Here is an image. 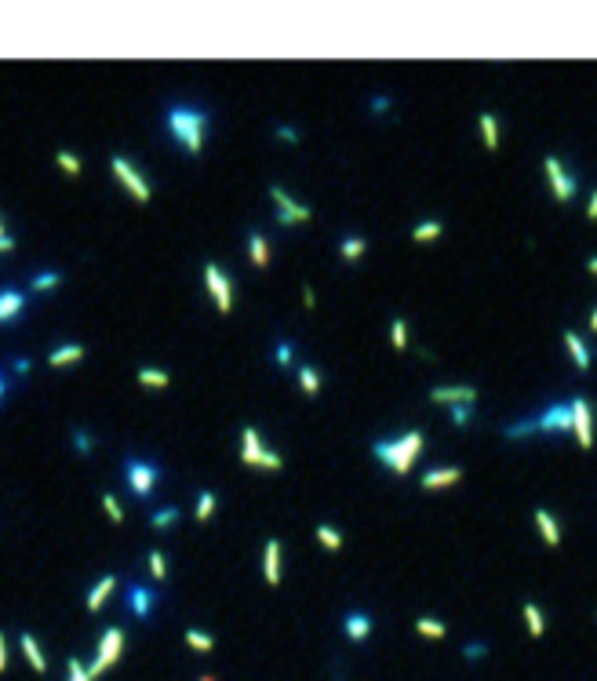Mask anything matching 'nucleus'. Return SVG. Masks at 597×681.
<instances>
[{
    "label": "nucleus",
    "mask_w": 597,
    "mask_h": 681,
    "mask_svg": "<svg viewBox=\"0 0 597 681\" xmlns=\"http://www.w3.org/2000/svg\"><path fill=\"white\" fill-rule=\"evenodd\" d=\"M586 270H590L593 277H597V255H593V259H586Z\"/></svg>",
    "instance_id": "53"
},
{
    "label": "nucleus",
    "mask_w": 597,
    "mask_h": 681,
    "mask_svg": "<svg viewBox=\"0 0 597 681\" xmlns=\"http://www.w3.org/2000/svg\"><path fill=\"white\" fill-rule=\"evenodd\" d=\"M113 590H117V576H102V580L92 587V594H88V612H99V608H102V601L110 598Z\"/></svg>",
    "instance_id": "22"
},
{
    "label": "nucleus",
    "mask_w": 597,
    "mask_h": 681,
    "mask_svg": "<svg viewBox=\"0 0 597 681\" xmlns=\"http://www.w3.org/2000/svg\"><path fill=\"white\" fill-rule=\"evenodd\" d=\"M58 285H62V273H55V270H40V273H33V281H30L33 292H51Z\"/></svg>",
    "instance_id": "28"
},
{
    "label": "nucleus",
    "mask_w": 597,
    "mask_h": 681,
    "mask_svg": "<svg viewBox=\"0 0 597 681\" xmlns=\"http://www.w3.org/2000/svg\"><path fill=\"white\" fill-rule=\"evenodd\" d=\"M168 135H172L186 154H201L204 146V127H208V113L197 106H168Z\"/></svg>",
    "instance_id": "1"
},
{
    "label": "nucleus",
    "mask_w": 597,
    "mask_h": 681,
    "mask_svg": "<svg viewBox=\"0 0 597 681\" xmlns=\"http://www.w3.org/2000/svg\"><path fill=\"white\" fill-rule=\"evenodd\" d=\"M477 124H481V139H484L488 150H499V120L492 113H481Z\"/></svg>",
    "instance_id": "24"
},
{
    "label": "nucleus",
    "mask_w": 597,
    "mask_h": 681,
    "mask_svg": "<svg viewBox=\"0 0 597 681\" xmlns=\"http://www.w3.org/2000/svg\"><path fill=\"white\" fill-rule=\"evenodd\" d=\"M590 332H597V306H593V313H590Z\"/></svg>",
    "instance_id": "54"
},
{
    "label": "nucleus",
    "mask_w": 597,
    "mask_h": 681,
    "mask_svg": "<svg viewBox=\"0 0 597 681\" xmlns=\"http://www.w3.org/2000/svg\"><path fill=\"white\" fill-rule=\"evenodd\" d=\"M110 168H113L117 182H120V186H124L127 194H132V197L139 201V204H146L149 197H153V186H149V182H146L139 172H135V164L127 161L124 154H113V157H110Z\"/></svg>",
    "instance_id": "5"
},
{
    "label": "nucleus",
    "mask_w": 597,
    "mask_h": 681,
    "mask_svg": "<svg viewBox=\"0 0 597 681\" xmlns=\"http://www.w3.org/2000/svg\"><path fill=\"white\" fill-rule=\"evenodd\" d=\"M26 310V295L18 288H0V325H11L18 321Z\"/></svg>",
    "instance_id": "13"
},
{
    "label": "nucleus",
    "mask_w": 597,
    "mask_h": 681,
    "mask_svg": "<svg viewBox=\"0 0 597 681\" xmlns=\"http://www.w3.org/2000/svg\"><path fill=\"white\" fill-rule=\"evenodd\" d=\"M186 645L197 649V652H211V649H215V637H211V634H201L197 627H189V630H186Z\"/></svg>",
    "instance_id": "29"
},
{
    "label": "nucleus",
    "mask_w": 597,
    "mask_h": 681,
    "mask_svg": "<svg viewBox=\"0 0 597 681\" xmlns=\"http://www.w3.org/2000/svg\"><path fill=\"white\" fill-rule=\"evenodd\" d=\"M18 645H23V652H26V659H30V667H33L37 674H48V659H44V652H40V645H37L33 634H23V637H18Z\"/></svg>",
    "instance_id": "19"
},
{
    "label": "nucleus",
    "mask_w": 597,
    "mask_h": 681,
    "mask_svg": "<svg viewBox=\"0 0 597 681\" xmlns=\"http://www.w3.org/2000/svg\"><path fill=\"white\" fill-rule=\"evenodd\" d=\"M543 168H546V175H550V189H553V197L558 201H572L575 197V179L561 168V161L558 157H546L543 161Z\"/></svg>",
    "instance_id": "10"
},
{
    "label": "nucleus",
    "mask_w": 597,
    "mask_h": 681,
    "mask_svg": "<svg viewBox=\"0 0 597 681\" xmlns=\"http://www.w3.org/2000/svg\"><path fill=\"white\" fill-rule=\"evenodd\" d=\"M586 219H590V223L597 219V189H593V194H590V204H586Z\"/></svg>",
    "instance_id": "49"
},
{
    "label": "nucleus",
    "mask_w": 597,
    "mask_h": 681,
    "mask_svg": "<svg viewBox=\"0 0 597 681\" xmlns=\"http://www.w3.org/2000/svg\"><path fill=\"white\" fill-rule=\"evenodd\" d=\"M204 285H208V292H211V299H215V310H219V313H230V306H233V292H230L226 273H222L215 263L204 266Z\"/></svg>",
    "instance_id": "9"
},
{
    "label": "nucleus",
    "mask_w": 597,
    "mask_h": 681,
    "mask_svg": "<svg viewBox=\"0 0 597 681\" xmlns=\"http://www.w3.org/2000/svg\"><path fill=\"white\" fill-rule=\"evenodd\" d=\"M536 427L543 434H565V430H572V408H568V401L565 404H550V408L536 419Z\"/></svg>",
    "instance_id": "12"
},
{
    "label": "nucleus",
    "mask_w": 597,
    "mask_h": 681,
    "mask_svg": "<svg viewBox=\"0 0 597 681\" xmlns=\"http://www.w3.org/2000/svg\"><path fill=\"white\" fill-rule=\"evenodd\" d=\"M390 343H394V350H404V346H408V325H404V317H394V325H390Z\"/></svg>",
    "instance_id": "32"
},
{
    "label": "nucleus",
    "mask_w": 597,
    "mask_h": 681,
    "mask_svg": "<svg viewBox=\"0 0 597 681\" xmlns=\"http://www.w3.org/2000/svg\"><path fill=\"white\" fill-rule=\"evenodd\" d=\"M55 164H58L66 175H80V161H77L70 150H58V154H55Z\"/></svg>",
    "instance_id": "38"
},
{
    "label": "nucleus",
    "mask_w": 597,
    "mask_h": 681,
    "mask_svg": "<svg viewBox=\"0 0 597 681\" xmlns=\"http://www.w3.org/2000/svg\"><path fill=\"white\" fill-rule=\"evenodd\" d=\"M0 237H8V230H4V219H0Z\"/></svg>",
    "instance_id": "55"
},
{
    "label": "nucleus",
    "mask_w": 597,
    "mask_h": 681,
    "mask_svg": "<svg viewBox=\"0 0 597 681\" xmlns=\"http://www.w3.org/2000/svg\"><path fill=\"white\" fill-rule=\"evenodd\" d=\"M179 521V506H161L153 510V518H149V525L153 528H168V525H175Z\"/></svg>",
    "instance_id": "33"
},
{
    "label": "nucleus",
    "mask_w": 597,
    "mask_h": 681,
    "mask_svg": "<svg viewBox=\"0 0 597 681\" xmlns=\"http://www.w3.org/2000/svg\"><path fill=\"white\" fill-rule=\"evenodd\" d=\"M263 576H266V583H270V587L281 583V543H277V539H270V543H266V554H263Z\"/></svg>",
    "instance_id": "16"
},
{
    "label": "nucleus",
    "mask_w": 597,
    "mask_h": 681,
    "mask_svg": "<svg viewBox=\"0 0 597 681\" xmlns=\"http://www.w3.org/2000/svg\"><path fill=\"white\" fill-rule=\"evenodd\" d=\"M441 233H444V226H441L437 219H426V223H419V226L412 230V241H415V244H426V241H437Z\"/></svg>",
    "instance_id": "26"
},
{
    "label": "nucleus",
    "mask_w": 597,
    "mask_h": 681,
    "mask_svg": "<svg viewBox=\"0 0 597 681\" xmlns=\"http://www.w3.org/2000/svg\"><path fill=\"white\" fill-rule=\"evenodd\" d=\"M277 135H281L284 142H298V132H295L291 124H281V127H277Z\"/></svg>",
    "instance_id": "46"
},
{
    "label": "nucleus",
    "mask_w": 597,
    "mask_h": 681,
    "mask_svg": "<svg viewBox=\"0 0 597 681\" xmlns=\"http://www.w3.org/2000/svg\"><path fill=\"white\" fill-rule=\"evenodd\" d=\"M273 361H277V368H288V365H291V343H277Z\"/></svg>",
    "instance_id": "43"
},
{
    "label": "nucleus",
    "mask_w": 597,
    "mask_h": 681,
    "mask_svg": "<svg viewBox=\"0 0 597 681\" xmlns=\"http://www.w3.org/2000/svg\"><path fill=\"white\" fill-rule=\"evenodd\" d=\"M70 681H92V674H88V667L80 663V659H70Z\"/></svg>",
    "instance_id": "44"
},
{
    "label": "nucleus",
    "mask_w": 597,
    "mask_h": 681,
    "mask_svg": "<svg viewBox=\"0 0 597 681\" xmlns=\"http://www.w3.org/2000/svg\"><path fill=\"white\" fill-rule=\"evenodd\" d=\"M565 346H568V354H572V361H575V368H579V372H590V346L579 339V332H565Z\"/></svg>",
    "instance_id": "17"
},
{
    "label": "nucleus",
    "mask_w": 597,
    "mask_h": 681,
    "mask_svg": "<svg viewBox=\"0 0 597 681\" xmlns=\"http://www.w3.org/2000/svg\"><path fill=\"white\" fill-rule=\"evenodd\" d=\"M536 430H539L536 419H521V423H510V427H506V437L517 441V437H528V434H536Z\"/></svg>",
    "instance_id": "36"
},
{
    "label": "nucleus",
    "mask_w": 597,
    "mask_h": 681,
    "mask_svg": "<svg viewBox=\"0 0 597 681\" xmlns=\"http://www.w3.org/2000/svg\"><path fill=\"white\" fill-rule=\"evenodd\" d=\"M211 514H215V492H208V488H204V492L197 496V521H208Z\"/></svg>",
    "instance_id": "35"
},
{
    "label": "nucleus",
    "mask_w": 597,
    "mask_h": 681,
    "mask_svg": "<svg viewBox=\"0 0 597 681\" xmlns=\"http://www.w3.org/2000/svg\"><path fill=\"white\" fill-rule=\"evenodd\" d=\"M120 652H124V630H120V627H106L102 642H99V649H95V659H92V667H88L92 681H95L102 670H110L117 659H120Z\"/></svg>",
    "instance_id": "6"
},
{
    "label": "nucleus",
    "mask_w": 597,
    "mask_h": 681,
    "mask_svg": "<svg viewBox=\"0 0 597 681\" xmlns=\"http://www.w3.org/2000/svg\"><path fill=\"white\" fill-rule=\"evenodd\" d=\"M536 525H539V536H543L546 546H558V543H561V525L553 521L550 510H543V506L536 510Z\"/></svg>",
    "instance_id": "18"
},
{
    "label": "nucleus",
    "mask_w": 597,
    "mask_h": 681,
    "mask_svg": "<svg viewBox=\"0 0 597 681\" xmlns=\"http://www.w3.org/2000/svg\"><path fill=\"white\" fill-rule=\"evenodd\" d=\"M149 572H153V580H164L168 576V565H164V554H161V550H149Z\"/></svg>",
    "instance_id": "40"
},
{
    "label": "nucleus",
    "mask_w": 597,
    "mask_h": 681,
    "mask_svg": "<svg viewBox=\"0 0 597 681\" xmlns=\"http://www.w3.org/2000/svg\"><path fill=\"white\" fill-rule=\"evenodd\" d=\"M241 463H248V466H263V470H273V474L284 466V459L259 441L255 427H244V430H241Z\"/></svg>",
    "instance_id": "3"
},
{
    "label": "nucleus",
    "mask_w": 597,
    "mask_h": 681,
    "mask_svg": "<svg viewBox=\"0 0 597 681\" xmlns=\"http://www.w3.org/2000/svg\"><path fill=\"white\" fill-rule=\"evenodd\" d=\"M124 601H127V612H132L135 620H146V616L157 608V594L149 587H142V583H132L124 590Z\"/></svg>",
    "instance_id": "11"
},
{
    "label": "nucleus",
    "mask_w": 597,
    "mask_h": 681,
    "mask_svg": "<svg viewBox=\"0 0 597 681\" xmlns=\"http://www.w3.org/2000/svg\"><path fill=\"white\" fill-rule=\"evenodd\" d=\"M298 387H303L306 397H317V390H321V375H317L313 365H298Z\"/></svg>",
    "instance_id": "25"
},
{
    "label": "nucleus",
    "mask_w": 597,
    "mask_h": 681,
    "mask_svg": "<svg viewBox=\"0 0 597 681\" xmlns=\"http://www.w3.org/2000/svg\"><path fill=\"white\" fill-rule=\"evenodd\" d=\"M11 248H15V237H11V233H8V237H0V255L11 251Z\"/></svg>",
    "instance_id": "51"
},
{
    "label": "nucleus",
    "mask_w": 597,
    "mask_h": 681,
    "mask_svg": "<svg viewBox=\"0 0 597 681\" xmlns=\"http://www.w3.org/2000/svg\"><path fill=\"white\" fill-rule=\"evenodd\" d=\"M430 401H437V404H477V390L474 387H437V390H430Z\"/></svg>",
    "instance_id": "14"
},
{
    "label": "nucleus",
    "mask_w": 597,
    "mask_h": 681,
    "mask_svg": "<svg viewBox=\"0 0 597 681\" xmlns=\"http://www.w3.org/2000/svg\"><path fill=\"white\" fill-rule=\"evenodd\" d=\"M372 634V620L365 612H350L346 616V637L350 642H365V637Z\"/></svg>",
    "instance_id": "23"
},
{
    "label": "nucleus",
    "mask_w": 597,
    "mask_h": 681,
    "mask_svg": "<svg viewBox=\"0 0 597 681\" xmlns=\"http://www.w3.org/2000/svg\"><path fill=\"white\" fill-rule=\"evenodd\" d=\"M372 452H375L379 463H387L394 474H408L412 463L422 452V430H408V434H401L397 441H379Z\"/></svg>",
    "instance_id": "2"
},
{
    "label": "nucleus",
    "mask_w": 597,
    "mask_h": 681,
    "mask_svg": "<svg viewBox=\"0 0 597 681\" xmlns=\"http://www.w3.org/2000/svg\"><path fill=\"white\" fill-rule=\"evenodd\" d=\"M8 670V645H4V630H0V674Z\"/></svg>",
    "instance_id": "47"
},
{
    "label": "nucleus",
    "mask_w": 597,
    "mask_h": 681,
    "mask_svg": "<svg viewBox=\"0 0 597 681\" xmlns=\"http://www.w3.org/2000/svg\"><path fill=\"white\" fill-rule=\"evenodd\" d=\"M524 623H528V634L532 637H539L543 630H546V623H543V612H539V605H524Z\"/></svg>",
    "instance_id": "30"
},
{
    "label": "nucleus",
    "mask_w": 597,
    "mask_h": 681,
    "mask_svg": "<svg viewBox=\"0 0 597 681\" xmlns=\"http://www.w3.org/2000/svg\"><path fill=\"white\" fill-rule=\"evenodd\" d=\"M139 382H142V387H149V390H164L168 382H172V375L161 372V368H139Z\"/></svg>",
    "instance_id": "27"
},
{
    "label": "nucleus",
    "mask_w": 597,
    "mask_h": 681,
    "mask_svg": "<svg viewBox=\"0 0 597 681\" xmlns=\"http://www.w3.org/2000/svg\"><path fill=\"white\" fill-rule=\"evenodd\" d=\"M415 634H422V637H444L448 627H444L441 620H430V616H422V620H415Z\"/></svg>",
    "instance_id": "31"
},
{
    "label": "nucleus",
    "mask_w": 597,
    "mask_h": 681,
    "mask_svg": "<svg viewBox=\"0 0 597 681\" xmlns=\"http://www.w3.org/2000/svg\"><path fill=\"white\" fill-rule=\"evenodd\" d=\"M80 357H84V346H80V343H66V346L51 350L48 365H51V368H66V365H77Z\"/></svg>",
    "instance_id": "21"
},
{
    "label": "nucleus",
    "mask_w": 597,
    "mask_h": 681,
    "mask_svg": "<svg viewBox=\"0 0 597 681\" xmlns=\"http://www.w3.org/2000/svg\"><path fill=\"white\" fill-rule=\"evenodd\" d=\"M157 477H161L157 463H146V459H139V456H127V459H124V481H127V488H132L139 499L153 496Z\"/></svg>",
    "instance_id": "4"
},
{
    "label": "nucleus",
    "mask_w": 597,
    "mask_h": 681,
    "mask_svg": "<svg viewBox=\"0 0 597 681\" xmlns=\"http://www.w3.org/2000/svg\"><path fill=\"white\" fill-rule=\"evenodd\" d=\"M248 255H251V263L255 266H270V244H266V237H263V233L259 230H251L248 233Z\"/></svg>",
    "instance_id": "20"
},
{
    "label": "nucleus",
    "mask_w": 597,
    "mask_h": 681,
    "mask_svg": "<svg viewBox=\"0 0 597 681\" xmlns=\"http://www.w3.org/2000/svg\"><path fill=\"white\" fill-rule=\"evenodd\" d=\"M470 412H474V404H452V423L455 427H466V423H470Z\"/></svg>",
    "instance_id": "42"
},
{
    "label": "nucleus",
    "mask_w": 597,
    "mask_h": 681,
    "mask_svg": "<svg viewBox=\"0 0 597 681\" xmlns=\"http://www.w3.org/2000/svg\"><path fill=\"white\" fill-rule=\"evenodd\" d=\"M372 110H375V113H382V110H390V99H387V95H379V99L372 102Z\"/></svg>",
    "instance_id": "50"
},
{
    "label": "nucleus",
    "mask_w": 597,
    "mask_h": 681,
    "mask_svg": "<svg viewBox=\"0 0 597 681\" xmlns=\"http://www.w3.org/2000/svg\"><path fill=\"white\" fill-rule=\"evenodd\" d=\"M568 408H572V430L579 437V449H593V419H590L586 397H572Z\"/></svg>",
    "instance_id": "8"
},
{
    "label": "nucleus",
    "mask_w": 597,
    "mask_h": 681,
    "mask_svg": "<svg viewBox=\"0 0 597 681\" xmlns=\"http://www.w3.org/2000/svg\"><path fill=\"white\" fill-rule=\"evenodd\" d=\"M102 506H106V514H110V521H113V525H120V521H124V506L117 503V496L106 492V496H102Z\"/></svg>",
    "instance_id": "39"
},
{
    "label": "nucleus",
    "mask_w": 597,
    "mask_h": 681,
    "mask_svg": "<svg viewBox=\"0 0 597 681\" xmlns=\"http://www.w3.org/2000/svg\"><path fill=\"white\" fill-rule=\"evenodd\" d=\"M4 397H8V379H4V372H0V404H4Z\"/></svg>",
    "instance_id": "52"
},
{
    "label": "nucleus",
    "mask_w": 597,
    "mask_h": 681,
    "mask_svg": "<svg viewBox=\"0 0 597 681\" xmlns=\"http://www.w3.org/2000/svg\"><path fill=\"white\" fill-rule=\"evenodd\" d=\"M365 248H368V244L360 241V237H346L339 251H343V259H346V263H353V259H360V255H365Z\"/></svg>",
    "instance_id": "37"
},
{
    "label": "nucleus",
    "mask_w": 597,
    "mask_h": 681,
    "mask_svg": "<svg viewBox=\"0 0 597 681\" xmlns=\"http://www.w3.org/2000/svg\"><path fill=\"white\" fill-rule=\"evenodd\" d=\"M201 681H215V677H211V674H204V677H201Z\"/></svg>",
    "instance_id": "56"
},
{
    "label": "nucleus",
    "mask_w": 597,
    "mask_h": 681,
    "mask_svg": "<svg viewBox=\"0 0 597 681\" xmlns=\"http://www.w3.org/2000/svg\"><path fill=\"white\" fill-rule=\"evenodd\" d=\"M459 481H463L459 466H441V470H430V474L419 477V485L426 488V492H434V488H448V485H459Z\"/></svg>",
    "instance_id": "15"
},
{
    "label": "nucleus",
    "mask_w": 597,
    "mask_h": 681,
    "mask_svg": "<svg viewBox=\"0 0 597 681\" xmlns=\"http://www.w3.org/2000/svg\"><path fill=\"white\" fill-rule=\"evenodd\" d=\"M11 368H15V375H26V372H30V361H26V357H15Z\"/></svg>",
    "instance_id": "48"
},
{
    "label": "nucleus",
    "mask_w": 597,
    "mask_h": 681,
    "mask_svg": "<svg viewBox=\"0 0 597 681\" xmlns=\"http://www.w3.org/2000/svg\"><path fill=\"white\" fill-rule=\"evenodd\" d=\"M73 449H77V456H92V449H95L92 434H84V430H73Z\"/></svg>",
    "instance_id": "41"
},
{
    "label": "nucleus",
    "mask_w": 597,
    "mask_h": 681,
    "mask_svg": "<svg viewBox=\"0 0 597 681\" xmlns=\"http://www.w3.org/2000/svg\"><path fill=\"white\" fill-rule=\"evenodd\" d=\"M484 652H488V649H484L481 642H474V645H466V649H463V656H466V659H481Z\"/></svg>",
    "instance_id": "45"
},
{
    "label": "nucleus",
    "mask_w": 597,
    "mask_h": 681,
    "mask_svg": "<svg viewBox=\"0 0 597 681\" xmlns=\"http://www.w3.org/2000/svg\"><path fill=\"white\" fill-rule=\"evenodd\" d=\"M317 543L328 546V550H339V546H343V536H339L332 525H317Z\"/></svg>",
    "instance_id": "34"
},
{
    "label": "nucleus",
    "mask_w": 597,
    "mask_h": 681,
    "mask_svg": "<svg viewBox=\"0 0 597 681\" xmlns=\"http://www.w3.org/2000/svg\"><path fill=\"white\" fill-rule=\"evenodd\" d=\"M270 197L277 201V208H281V211H277V223H281V226H291V223H310V219H313V215H310V208H306V204H298V201H291L284 186H270Z\"/></svg>",
    "instance_id": "7"
}]
</instances>
